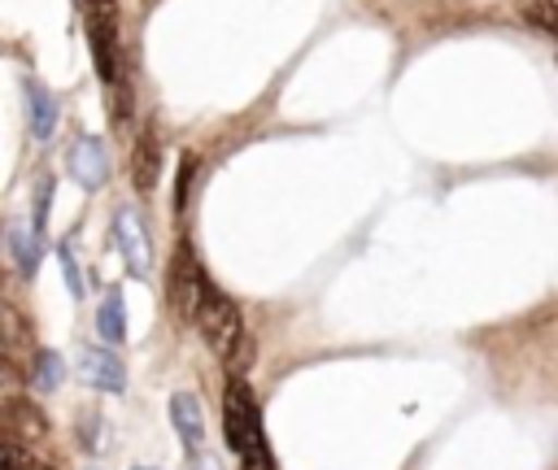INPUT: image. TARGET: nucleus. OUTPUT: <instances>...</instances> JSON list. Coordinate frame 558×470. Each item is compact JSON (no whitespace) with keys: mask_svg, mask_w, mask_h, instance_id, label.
<instances>
[{"mask_svg":"<svg viewBox=\"0 0 558 470\" xmlns=\"http://www.w3.org/2000/svg\"><path fill=\"white\" fill-rule=\"evenodd\" d=\"M196 326L205 335V344L214 348V357L231 370V379H240L248 366H253V339H248V326L235 309L231 296H222L214 283L205 287L201 296V309H196Z\"/></svg>","mask_w":558,"mask_h":470,"instance_id":"obj_1","label":"nucleus"},{"mask_svg":"<svg viewBox=\"0 0 558 470\" xmlns=\"http://www.w3.org/2000/svg\"><path fill=\"white\" fill-rule=\"evenodd\" d=\"M222 426H227V444H231V453L240 457L244 470H275V457H270V444H266V431H262V413H257V400H253L244 379L227 383Z\"/></svg>","mask_w":558,"mask_h":470,"instance_id":"obj_2","label":"nucleus"},{"mask_svg":"<svg viewBox=\"0 0 558 470\" xmlns=\"http://www.w3.org/2000/svg\"><path fill=\"white\" fill-rule=\"evenodd\" d=\"M87 44L96 57V74L105 83H118V26H113V4H92L87 13Z\"/></svg>","mask_w":558,"mask_h":470,"instance_id":"obj_3","label":"nucleus"},{"mask_svg":"<svg viewBox=\"0 0 558 470\" xmlns=\"http://www.w3.org/2000/svg\"><path fill=\"white\" fill-rule=\"evenodd\" d=\"M205 287H209V279L201 274V265H196L192 248L183 244V248H179V257H174V270H170V300H174V305H179L187 318H196Z\"/></svg>","mask_w":558,"mask_h":470,"instance_id":"obj_4","label":"nucleus"},{"mask_svg":"<svg viewBox=\"0 0 558 470\" xmlns=\"http://www.w3.org/2000/svg\"><path fill=\"white\" fill-rule=\"evenodd\" d=\"M78 379L96 392H122L126 387V366L109 348H83L78 352Z\"/></svg>","mask_w":558,"mask_h":470,"instance_id":"obj_5","label":"nucleus"},{"mask_svg":"<svg viewBox=\"0 0 558 470\" xmlns=\"http://www.w3.org/2000/svg\"><path fill=\"white\" fill-rule=\"evenodd\" d=\"M113 239H118V248H122L131 274H148V270H153V244H148L140 218H135L131 209H122V213L113 218Z\"/></svg>","mask_w":558,"mask_h":470,"instance_id":"obj_6","label":"nucleus"},{"mask_svg":"<svg viewBox=\"0 0 558 470\" xmlns=\"http://www.w3.org/2000/svg\"><path fill=\"white\" fill-rule=\"evenodd\" d=\"M70 174H74L87 191L105 187V178H109V157H105V144H100L96 135H83V139L70 148Z\"/></svg>","mask_w":558,"mask_h":470,"instance_id":"obj_7","label":"nucleus"},{"mask_svg":"<svg viewBox=\"0 0 558 470\" xmlns=\"http://www.w3.org/2000/svg\"><path fill=\"white\" fill-rule=\"evenodd\" d=\"M170 422H174V431H179L183 448L196 457V453L205 448V418H201V400H196L192 392L170 396Z\"/></svg>","mask_w":558,"mask_h":470,"instance_id":"obj_8","label":"nucleus"},{"mask_svg":"<svg viewBox=\"0 0 558 470\" xmlns=\"http://www.w3.org/2000/svg\"><path fill=\"white\" fill-rule=\"evenodd\" d=\"M22 96H26V122H31V135H35V139H48L52 126H57V100H52L48 87L35 83V78L22 83Z\"/></svg>","mask_w":558,"mask_h":470,"instance_id":"obj_9","label":"nucleus"},{"mask_svg":"<svg viewBox=\"0 0 558 470\" xmlns=\"http://www.w3.org/2000/svg\"><path fill=\"white\" fill-rule=\"evenodd\" d=\"M157 170H161V148H157V131L144 126L140 139H135V157H131V178L140 191H153L157 187Z\"/></svg>","mask_w":558,"mask_h":470,"instance_id":"obj_10","label":"nucleus"},{"mask_svg":"<svg viewBox=\"0 0 558 470\" xmlns=\"http://www.w3.org/2000/svg\"><path fill=\"white\" fill-rule=\"evenodd\" d=\"M96 331H100L105 344H122V339H126V305H122V292H118V287H109V296L100 300Z\"/></svg>","mask_w":558,"mask_h":470,"instance_id":"obj_11","label":"nucleus"},{"mask_svg":"<svg viewBox=\"0 0 558 470\" xmlns=\"http://www.w3.org/2000/svg\"><path fill=\"white\" fill-rule=\"evenodd\" d=\"M519 17L558 39V4L554 0H519Z\"/></svg>","mask_w":558,"mask_h":470,"instance_id":"obj_12","label":"nucleus"},{"mask_svg":"<svg viewBox=\"0 0 558 470\" xmlns=\"http://www.w3.org/2000/svg\"><path fill=\"white\" fill-rule=\"evenodd\" d=\"M13 252H17V265H22V274H35V265H39V235L31 231H22V226H13Z\"/></svg>","mask_w":558,"mask_h":470,"instance_id":"obj_13","label":"nucleus"},{"mask_svg":"<svg viewBox=\"0 0 558 470\" xmlns=\"http://www.w3.org/2000/svg\"><path fill=\"white\" fill-rule=\"evenodd\" d=\"M31 374H35V387H39V392H52V387H57V379H61V357L44 348V352L35 357Z\"/></svg>","mask_w":558,"mask_h":470,"instance_id":"obj_14","label":"nucleus"},{"mask_svg":"<svg viewBox=\"0 0 558 470\" xmlns=\"http://www.w3.org/2000/svg\"><path fill=\"white\" fill-rule=\"evenodd\" d=\"M57 257H61V274H65V283H70V296H83V274H78V257H74L70 239L57 248Z\"/></svg>","mask_w":558,"mask_h":470,"instance_id":"obj_15","label":"nucleus"},{"mask_svg":"<svg viewBox=\"0 0 558 470\" xmlns=\"http://www.w3.org/2000/svg\"><path fill=\"white\" fill-rule=\"evenodd\" d=\"M4 470H44V466H39L13 435H9V444H4Z\"/></svg>","mask_w":558,"mask_h":470,"instance_id":"obj_16","label":"nucleus"},{"mask_svg":"<svg viewBox=\"0 0 558 470\" xmlns=\"http://www.w3.org/2000/svg\"><path fill=\"white\" fill-rule=\"evenodd\" d=\"M196 470H218V461H214V457H209V461H201V466H196Z\"/></svg>","mask_w":558,"mask_h":470,"instance_id":"obj_17","label":"nucleus"}]
</instances>
